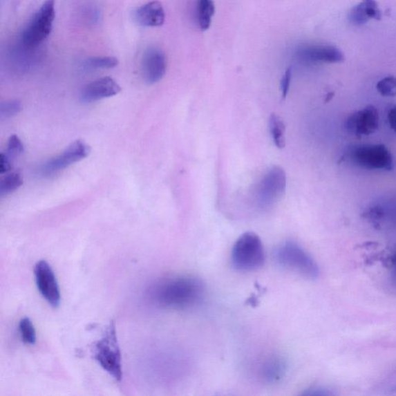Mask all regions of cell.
Here are the masks:
<instances>
[{"instance_id":"obj_1","label":"cell","mask_w":396,"mask_h":396,"mask_svg":"<svg viewBox=\"0 0 396 396\" xmlns=\"http://www.w3.org/2000/svg\"><path fill=\"white\" fill-rule=\"evenodd\" d=\"M205 293V285L199 279L182 276L164 279L152 285L148 298L162 308L186 310L200 303Z\"/></svg>"},{"instance_id":"obj_2","label":"cell","mask_w":396,"mask_h":396,"mask_svg":"<svg viewBox=\"0 0 396 396\" xmlns=\"http://www.w3.org/2000/svg\"><path fill=\"white\" fill-rule=\"evenodd\" d=\"M93 359L117 381L122 379V355L114 321L109 323L102 339L93 343Z\"/></svg>"},{"instance_id":"obj_3","label":"cell","mask_w":396,"mask_h":396,"mask_svg":"<svg viewBox=\"0 0 396 396\" xmlns=\"http://www.w3.org/2000/svg\"><path fill=\"white\" fill-rule=\"evenodd\" d=\"M265 261L263 243L255 233H244L233 246L232 263L233 267L238 271L257 270L262 267Z\"/></svg>"},{"instance_id":"obj_4","label":"cell","mask_w":396,"mask_h":396,"mask_svg":"<svg viewBox=\"0 0 396 396\" xmlns=\"http://www.w3.org/2000/svg\"><path fill=\"white\" fill-rule=\"evenodd\" d=\"M55 15V0H46L26 26L19 43L28 49L40 48L53 29Z\"/></svg>"},{"instance_id":"obj_5","label":"cell","mask_w":396,"mask_h":396,"mask_svg":"<svg viewBox=\"0 0 396 396\" xmlns=\"http://www.w3.org/2000/svg\"><path fill=\"white\" fill-rule=\"evenodd\" d=\"M275 258L283 268L310 280H316L320 276V270L314 259L296 243L287 242L279 246Z\"/></svg>"},{"instance_id":"obj_6","label":"cell","mask_w":396,"mask_h":396,"mask_svg":"<svg viewBox=\"0 0 396 396\" xmlns=\"http://www.w3.org/2000/svg\"><path fill=\"white\" fill-rule=\"evenodd\" d=\"M287 187V175L281 167H274L264 175L257 188V198L262 209L275 205Z\"/></svg>"},{"instance_id":"obj_7","label":"cell","mask_w":396,"mask_h":396,"mask_svg":"<svg viewBox=\"0 0 396 396\" xmlns=\"http://www.w3.org/2000/svg\"><path fill=\"white\" fill-rule=\"evenodd\" d=\"M91 151L90 147L81 140H77L70 144L57 157L52 158L39 169V173L44 178H50L66 170L68 167L86 159Z\"/></svg>"},{"instance_id":"obj_8","label":"cell","mask_w":396,"mask_h":396,"mask_svg":"<svg viewBox=\"0 0 396 396\" xmlns=\"http://www.w3.org/2000/svg\"><path fill=\"white\" fill-rule=\"evenodd\" d=\"M353 161L357 164L371 170L391 171L393 158L384 145H363L355 147L352 153Z\"/></svg>"},{"instance_id":"obj_9","label":"cell","mask_w":396,"mask_h":396,"mask_svg":"<svg viewBox=\"0 0 396 396\" xmlns=\"http://www.w3.org/2000/svg\"><path fill=\"white\" fill-rule=\"evenodd\" d=\"M35 276L37 287L41 295L51 307L57 308L61 303L59 285L55 272L45 261H41L35 266Z\"/></svg>"},{"instance_id":"obj_10","label":"cell","mask_w":396,"mask_h":396,"mask_svg":"<svg viewBox=\"0 0 396 396\" xmlns=\"http://www.w3.org/2000/svg\"><path fill=\"white\" fill-rule=\"evenodd\" d=\"M164 52L157 48H148L142 56V73L148 84H154L164 79L167 73Z\"/></svg>"},{"instance_id":"obj_11","label":"cell","mask_w":396,"mask_h":396,"mask_svg":"<svg viewBox=\"0 0 396 396\" xmlns=\"http://www.w3.org/2000/svg\"><path fill=\"white\" fill-rule=\"evenodd\" d=\"M379 114L377 109L368 106L348 117V131L356 135H369L379 129Z\"/></svg>"},{"instance_id":"obj_12","label":"cell","mask_w":396,"mask_h":396,"mask_svg":"<svg viewBox=\"0 0 396 396\" xmlns=\"http://www.w3.org/2000/svg\"><path fill=\"white\" fill-rule=\"evenodd\" d=\"M296 55L303 61L308 62L339 63L345 60L342 52L331 45H303L297 49Z\"/></svg>"},{"instance_id":"obj_13","label":"cell","mask_w":396,"mask_h":396,"mask_svg":"<svg viewBox=\"0 0 396 396\" xmlns=\"http://www.w3.org/2000/svg\"><path fill=\"white\" fill-rule=\"evenodd\" d=\"M121 87L112 77H103L86 84L82 91L81 101L92 103L110 98L121 92Z\"/></svg>"},{"instance_id":"obj_14","label":"cell","mask_w":396,"mask_h":396,"mask_svg":"<svg viewBox=\"0 0 396 396\" xmlns=\"http://www.w3.org/2000/svg\"><path fill=\"white\" fill-rule=\"evenodd\" d=\"M133 18L135 21L142 27H161L165 22V11L160 2L152 1L136 9Z\"/></svg>"},{"instance_id":"obj_15","label":"cell","mask_w":396,"mask_h":396,"mask_svg":"<svg viewBox=\"0 0 396 396\" xmlns=\"http://www.w3.org/2000/svg\"><path fill=\"white\" fill-rule=\"evenodd\" d=\"M381 12L375 0H362L354 6L348 15V21L355 26H361L368 23L369 19H381Z\"/></svg>"},{"instance_id":"obj_16","label":"cell","mask_w":396,"mask_h":396,"mask_svg":"<svg viewBox=\"0 0 396 396\" xmlns=\"http://www.w3.org/2000/svg\"><path fill=\"white\" fill-rule=\"evenodd\" d=\"M287 373V364L280 357L272 356L265 359L259 368V377L267 384H275L282 380Z\"/></svg>"},{"instance_id":"obj_17","label":"cell","mask_w":396,"mask_h":396,"mask_svg":"<svg viewBox=\"0 0 396 396\" xmlns=\"http://www.w3.org/2000/svg\"><path fill=\"white\" fill-rule=\"evenodd\" d=\"M215 12L216 6L213 0H198L197 18L201 30L205 31L210 28Z\"/></svg>"},{"instance_id":"obj_18","label":"cell","mask_w":396,"mask_h":396,"mask_svg":"<svg viewBox=\"0 0 396 396\" xmlns=\"http://www.w3.org/2000/svg\"><path fill=\"white\" fill-rule=\"evenodd\" d=\"M270 129L274 144L279 149H283L285 146V126L280 116L272 114L270 118Z\"/></svg>"},{"instance_id":"obj_19","label":"cell","mask_w":396,"mask_h":396,"mask_svg":"<svg viewBox=\"0 0 396 396\" xmlns=\"http://www.w3.org/2000/svg\"><path fill=\"white\" fill-rule=\"evenodd\" d=\"M23 185L22 175L18 172L10 173L0 182V196L4 197L14 193Z\"/></svg>"},{"instance_id":"obj_20","label":"cell","mask_w":396,"mask_h":396,"mask_svg":"<svg viewBox=\"0 0 396 396\" xmlns=\"http://www.w3.org/2000/svg\"><path fill=\"white\" fill-rule=\"evenodd\" d=\"M19 329L23 343L30 346L35 345L37 341L36 330L30 318H23L19 321Z\"/></svg>"},{"instance_id":"obj_21","label":"cell","mask_w":396,"mask_h":396,"mask_svg":"<svg viewBox=\"0 0 396 396\" xmlns=\"http://www.w3.org/2000/svg\"><path fill=\"white\" fill-rule=\"evenodd\" d=\"M119 64V60L114 57H90L84 62V66L94 69H110L115 68Z\"/></svg>"},{"instance_id":"obj_22","label":"cell","mask_w":396,"mask_h":396,"mask_svg":"<svg viewBox=\"0 0 396 396\" xmlns=\"http://www.w3.org/2000/svg\"><path fill=\"white\" fill-rule=\"evenodd\" d=\"M24 152V146L21 139L17 135H12L8 142L6 153V158L12 162L22 155Z\"/></svg>"},{"instance_id":"obj_23","label":"cell","mask_w":396,"mask_h":396,"mask_svg":"<svg viewBox=\"0 0 396 396\" xmlns=\"http://www.w3.org/2000/svg\"><path fill=\"white\" fill-rule=\"evenodd\" d=\"M23 109V104L21 101L14 100L1 103L0 105V118L2 120L10 119L21 113Z\"/></svg>"},{"instance_id":"obj_24","label":"cell","mask_w":396,"mask_h":396,"mask_svg":"<svg viewBox=\"0 0 396 396\" xmlns=\"http://www.w3.org/2000/svg\"><path fill=\"white\" fill-rule=\"evenodd\" d=\"M376 88L382 96L396 97V77H385L377 83Z\"/></svg>"},{"instance_id":"obj_25","label":"cell","mask_w":396,"mask_h":396,"mask_svg":"<svg viewBox=\"0 0 396 396\" xmlns=\"http://www.w3.org/2000/svg\"><path fill=\"white\" fill-rule=\"evenodd\" d=\"M291 77H292V69L291 68H289L287 69V70H285V73L283 76L281 82V93L283 99H285V97H287L289 93Z\"/></svg>"},{"instance_id":"obj_26","label":"cell","mask_w":396,"mask_h":396,"mask_svg":"<svg viewBox=\"0 0 396 396\" xmlns=\"http://www.w3.org/2000/svg\"><path fill=\"white\" fill-rule=\"evenodd\" d=\"M12 161L3 153L0 155V173H8L12 170Z\"/></svg>"},{"instance_id":"obj_27","label":"cell","mask_w":396,"mask_h":396,"mask_svg":"<svg viewBox=\"0 0 396 396\" xmlns=\"http://www.w3.org/2000/svg\"><path fill=\"white\" fill-rule=\"evenodd\" d=\"M304 395H333L334 393L329 390V389L321 387H315L308 389L303 393Z\"/></svg>"},{"instance_id":"obj_28","label":"cell","mask_w":396,"mask_h":396,"mask_svg":"<svg viewBox=\"0 0 396 396\" xmlns=\"http://www.w3.org/2000/svg\"><path fill=\"white\" fill-rule=\"evenodd\" d=\"M389 126L396 132V106H393L388 113Z\"/></svg>"},{"instance_id":"obj_29","label":"cell","mask_w":396,"mask_h":396,"mask_svg":"<svg viewBox=\"0 0 396 396\" xmlns=\"http://www.w3.org/2000/svg\"><path fill=\"white\" fill-rule=\"evenodd\" d=\"M390 266L393 272L394 280L396 281V250L394 252L393 255L390 258Z\"/></svg>"}]
</instances>
